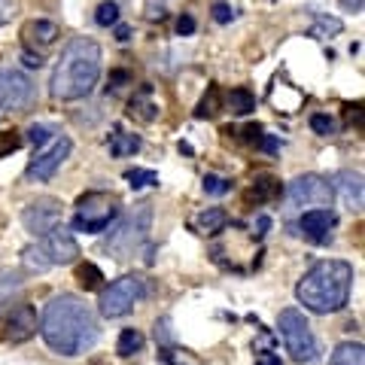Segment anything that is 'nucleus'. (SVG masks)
<instances>
[{"instance_id": "nucleus-12", "label": "nucleus", "mask_w": 365, "mask_h": 365, "mask_svg": "<svg viewBox=\"0 0 365 365\" xmlns=\"http://www.w3.org/2000/svg\"><path fill=\"white\" fill-rule=\"evenodd\" d=\"M34 101V83L21 71H0V110L21 113Z\"/></svg>"}, {"instance_id": "nucleus-29", "label": "nucleus", "mask_w": 365, "mask_h": 365, "mask_svg": "<svg viewBox=\"0 0 365 365\" xmlns=\"http://www.w3.org/2000/svg\"><path fill=\"white\" fill-rule=\"evenodd\" d=\"M21 143H25V140H21L19 131H0V158L9 155V153H16Z\"/></svg>"}, {"instance_id": "nucleus-11", "label": "nucleus", "mask_w": 365, "mask_h": 365, "mask_svg": "<svg viewBox=\"0 0 365 365\" xmlns=\"http://www.w3.org/2000/svg\"><path fill=\"white\" fill-rule=\"evenodd\" d=\"M61 216H64V204L58 198H37V201H31L25 210H21V222H25V228L31 235H49L52 228H58L61 225Z\"/></svg>"}, {"instance_id": "nucleus-4", "label": "nucleus", "mask_w": 365, "mask_h": 365, "mask_svg": "<svg viewBox=\"0 0 365 365\" xmlns=\"http://www.w3.org/2000/svg\"><path fill=\"white\" fill-rule=\"evenodd\" d=\"M76 256H79L76 237L67 232V228L58 225V228H52L49 235L37 237V244L25 247L21 265H25V271H31V274H43L55 265H73Z\"/></svg>"}, {"instance_id": "nucleus-22", "label": "nucleus", "mask_w": 365, "mask_h": 365, "mask_svg": "<svg viewBox=\"0 0 365 365\" xmlns=\"http://www.w3.org/2000/svg\"><path fill=\"white\" fill-rule=\"evenodd\" d=\"M140 150V137L128 134V131H116L110 137V155L113 158H125V155H134Z\"/></svg>"}, {"instance_id": "nucleus-18", "label": "nucleus", "mask_w": 365, "mask_h": 365, "mask_svg": "<svg viewBox=\"0 0 365 365\" xmlns=\"http://www.w3.org/2000/svg\"><path fill=\"white\" fill-rule=\"evenodd\" d=\"M150 86H143L137 95L131 98V104H128V116H134V119H140V122H153L155 116H158V107L150 101Z\"/></svg>"}, {"instance_id": "nucleus-27", "label": "nucleus", "mask_w": 365, "mask_h": 365, "mask_svg": "<svg viewBox=\"0 0 365 365\" xmlns=\"http://www.w3.org/2000/svg\"><path fill=\"white\" fill-rule=\"evenodd\" d=\"M95 21H98L101 28L116 25V21H119V4H113V0H104V4L98 6V13H95Z\"/></svg>"}, {"instance_id": "nucleus-14", "label": "nucleus", "mask_w": 365, "mask_h": 365, "mask_svg": "<svg viewBox=\"0 0 365 365\" xmlns=\"http://www.w3.org/2000/svg\"><path fill=\"white\" fill-rule=\"evenodd\" d=\"M302 235L307 237L311 244H329L332 241V232L338 225V213L332 207H314L302 213Z\"/></svg>"}, {"instance_id": "nucleus-8", "label": "nucleus", "mask_w": 365, "mask_h": 365, "mask_svg": "<svg viewBox=\"0 0 365 365\" xmlns=\"http://www.w3.org/2000/svg\"><path fill=\"white\" fill-rule=\"evenodd\" d=\"M146 299V280L140 274H125V277L113 280L107 289H101V314L107 319H116L134 311V304Z\"/></svg>"}, {"instance_id": "nucleus-7", "label": "nucleus", "mask_w": 365, "mask_h": 365, "mask_svg": "<svg viewBox=\"0 0 365 365\" xmlns=\"http://www.w3.org/2000/svg\"><path fill=\"white\" fill-rule=\"evenodd\" d=\"M122 210V204L116 195L110 192H88L76 201V213H73V232H86V235H98L116 222V216Z\"/></svg>"}, {"instance_id": "nucleus-24", "label": "nucleus", "mask_w": 365, "mask_h": 365, "mask_svg": "<svg viewBox=\"0 0 365 365\" xmlns=\"http://www.w3.org/2000/svg\"><path fill=\"white\" fill-rule=\"evenodd\" d=\"M76 280L83 289H104V271H101L95 262H83L76 268Z\"/></svg>"}, {"instance_id": "nucleus-5", "label": "nucleus", "mask_w": 365, "mask_h": 365, "mask_svg": "<svg viewBox=\"0 0 365 365\" xmlns=\"http://www.w3.org/2000/svg\"><path fill=\"white\" fill-rule=\"evenodd\" d=\"M150 222H153V210L143 207L134 216H128L125 222L113 228L110 241H107V253H113L119 262H131L134 256L143 253V262H153V244H150Z\"/></svg>"}, {"instance_id": "nucleus-1", "label": "nucleus", "mask_w": 365, "mask_h": 365, "mask_svg": "<svg viewBox=\"0 0 365 365\" xmlns=\"http://www.w3.org/2000/svg\"><path fill=\"white\" fill-rule=\"evenodd\" d=\"M40 335L61 356H83L98 344V319L79 295L61 292L46 304L40 319Z\"/></svg>"}, {"instance_id": "nucleus-37", "label": "nucleus", "mask_w": 365, "mask_h": 365, "mask_svg": "<svg viewBox=\"0 0 365 365\" xmlns=\"http://www.w3.org/2000/svg\"><path fill=\"white\" fill-rule=\"evenodd\" d=\"M362 6H365V0H341L344 13H362Z\"/></svg>"}, {"instance_id": "nucleus-28", "label": "nucleus", "mask_w": 365, "mask_h": 365, "mask_svg": "<svg viewBox=\"0 0 365 365\" xmlns=\"http://www.w3.org/2000/svg\"><path fill=\"white\" fill-rule=\"evenodd\" d=\"M311 128L319 137H332V134H338V122L332 116H326V113H314V116H311Z\"/></svg>"}, {"instance_id": "nucleus-38", "label": "nucleus", "mask_w": 365, "mask_h": 365, "mask_svg": "<svg viewBox=\"0 0 365 365\" xmlns=\"http://www.w3.org/2000/svg\"><path fill=\"white\" fill-rule=\"evenodd\" d=\"M168 365H180V362H170V359H168Z\"/></svg>"}, {"instance_id": "nucleus-2", "label": "nucleus", "mask_w": 365, "mask_h": 365, "mask_svg": "<svg viewBox=\"0 0 365 365\" xmlns=\"http://www.w3.org/2000/svg\"><path fill=\"white\" fill-rule=\"evenodd\" d=\"M101 79V46L88 37H76L61 49L55 64L49 91L55 101H79L95 91Z\"/></svg>"}, {"instance_id": "nucleus-21", "label": "nucleus", "mask_w": 365, "mask_h": 365, "mask_svg": "<svg viewBox=\"0 0 365 365\" xmlns=\"http://www.w3.org/2000/svg\"><path fill=\"white\" fill-rule=\"evenodd\" d=\"M225 107L235 113V116H247V113L256 110V98L250 88H232L225 95Z\"/></svg>"}, {"instance_id": "nucleus-30", "label": "nucleus", "mask_w": 365, "mask_h": 365, "mask_svg": "<svg viewBox=\"0 0 365 365\" xmlns=\"http://www.w3.org/2000/svg\"><path fill=\"white\" fill-rule=\"evenodd\" d=\"M228 189H232V182H228L225 177H216V174L204 177V192H207V195H225Z\"/></svg>"}, {"instance_id": "nucleus-13", "label": "nucleus", "mask_w": 365, "mask_h": 365, "mask_svg": "<svg viewBox=\"0 0 365 365\" xmlns=\"http://www.w3.org/2000/svg\"><path fill=\"white\" fill-rule=\"evenodd\" d=\"M37 335V314L31 304H13L0 314V338L9 344H21Z\"/></svg>"}, {"instance_id": "nucleus-15", "label": "nucleus", "mask_w": 365, "mask_h": 365, "mask_svg": "<svg viewBox=\"0 0 365 365\" xmlns=\"http://www.w3.org/2000/svg\"><path fill=\"white\" fill-rule=\"evenodd\" d=\"M21 37H25V46H31V49H37V55H40L43 49H52V46L58 43L61 28L55 25V21L37 19V21H28V25L21 28Z\"/></svg>"}, {"instance_id": "nucleus-10", "label": "nucleus", "mask_w": 365, "mask_h": 365, "mask_svg": "<svg viewBox=\"0 0 365 365\" xmlns=\"http://www.w3.org/2000/svg\"><path fill=\"white\" fill-rule=\"evenodd\" d=\"M71 150H73L71 137H52L49 143H43L40 153H34V158H31L28 168H25V180H31V182L52 180L55 170H58L64 165V158L71 155Z\"/></svg>"}, {"instance_id": "nucleus-9", "label": "nucleus", "mask_w": 365, "mask_h": 365, "mask_svg": "<svg viewBox=\"0 0 365 365\" xmlns=\"http://www.w3.org/2000/svg\"><path fill=\"white\" fill-rule=\"evenodd\" d=\"M287 201L289 207H332L335 192L326 177L304 174V177H295L287 186Z\"/></svg>"}, {"instance_id": "nucleus-3", "label": "nucleus", "mask_w": 365, "mask_h": 365, "mask_svg": "<svg viewBox=\"0 0 365 365\" xmlns=\"http://www.w3.org/2000/svg\"><path fill=\"white\" fill-rule=\"evenodd\" d=\"M353 289V265L344 259H323L304 271L295 287L299 302L311 314H335L350 302Z\"/></svg>"}, {"instance_id": "nucleus-6", "label": "nucleus", "mask_w": 365, "mask_h": 365, "mask_svg": "<svg viewBox=\"0 0 365 365\" xmlns=\"http://www.w3.org/2000/svg\"><path fill=\"white\" fill-rule=\"evenodd\" d=\"M277 329H280L283 347H287V353H289L292 362H299V365H314V362L319 359L317 335L311 332V323L304 319L302 311H295V307H287V311H280Z\"/></svg>"}, {"instance_id": "nucleus-26", "label": "nucleus", "mask_w": 365, "mask_h": 365, "mask_svg": "<svg viewBox=\"0 0 365 365\" xmlns=\"http://www.w3.org/2000/svg\"><path fill=\"white\" fill-rule=\"evenodd\" d=\"M125 180H128L131 189H146V186H155V182H158L155 170H146V168H131V170H125Z\"/></svg>"}, {"instance_id": "nucleus-19", "label": "nucleus", "mask_w": 365, "mask_h": 365, "mask_svg": "<svg viewBox=\"0 0 365 365\" xmlns=\"http://www.w3.org/2000/svg\"><path fill=\"white\" fill-rule=\"evenodd\" d=\"M225 225H228V213H225L222 207H207V210H201L198 220H195V228H198L201 235H220Z\"/></svg>"}, {"instance_id": "nucleus-35", "label": "nucleus", "mask_w": 365, "mask_h": 365, "mask_svg": "<svg viewBox=\"0 0 365 365\" xmlns=\"http://www.w3.org/2000/svg\"><path fill=\"white\" fill-rule=\"evenodd\" d=\"M244 140L247 143H259L262 140V125H247V128H244Z\"/></svg>"}, {"instance_id": "nucleus-31", "label": "nucleus", "mask_w": 365, "mask_h": 365, "mask_svg": "<svg viewBox=\"0 0 365 365\" xmlns=\"http://www.w3.org/2000/svg\"><path fill=\"white\" fill-rule=\"evenodd\" d=\"M52 128L49 125H31V131H28V137H31V143L34 146H43V143H49L52 140Z\"/></svg>"}, {"instance_id": "nucleus-34", "label": "nucleus", "mask_w": 365, "mask_h": 365, "mask_svg": "<svg viewBox=\"0 0 365 365\" xmlns=\"http://www.w3.org/2000/svg\"><path fill=\"white\" fill-rule=\"evenodd\" d=\"M192 31H195V19H192L189 13H182V16L177 19V34H180V37H189Z\"/></svg>"}, {"instance_id": "nucleus-17", "label": "nucleus", "mask_w": 365, "mask_h": 365, "mask_svg": "<svg viewBox=\"0 0 365 365\" xmlns=\"http://www.w3.org/2000/svg\"><path fill=\"white\" fill-rule=\"evenodd\" d=\"M277 195H283L280 180H274V177H256L253 186L247 189L244 201H247V204H268V201H274Z\"/></svg>"}, {"instance_id": "nucleus-33", "label": "nucleus", "mask_w": 365, "mask_h": 365, "mask_svg": "<svg viewBox=\"0 0 365 365\" xmlns=\"http://www.w3.org/2000/svg\"><path fill=\"white\" fill-rule=\"evenodd\" d=\"M213 19L220 21V25H225V21H232V19H235V9L220 0V4H213Z\"/></svg>"}, {"instance_id": "nucleus-32", "label": "nucleus", "mask_w": 365, "mask_h": 365, "mask_svg": "<svg viewBox=\"0 0 365 365\" xmlns=\"http://www.w3.org/2000/svg\"><path fill=\"white\" fill-rule=\"evenodd\" d=\"M341 31V21L338 19H326V16H319L317 19V28L311 31L314 37H323V34H338Z\"/></svg>"}, {"instance_id": "nucleus-36", "label": "nucleus", "mask_w": 365, "mask_h": 365, "mask_svg": "<svg viewBox=\"0 0 365 365\" xmlns=\"http://www.w3.org/2000/svg\"><path fill=\"white\" fill-rule=\"evenodd\" d=\"M128 79H131V76L125 73V71H113V73H110V88L116 91V88H122L125 83H128Z\"/></svg>"}, {"instance_id": "nucleus-16", "label": "nucleus", "mask_w": 365, "mask_h": 365, "mask_svg": "<svg viewBox=\"0 0 365 365\" xmlns=\"http://www.w3.org/2000/svg\"><path fill=\"white\" fill-rule=\"evenodd\" d=\"M332 192H335V195H341L344 207L362 210V177L359 174H353V170H341V174H335Z\"/></svg>"}, {"instance_id": "nucleus-23", "label": "nucleus", "mask_w": 365, "mask_h": 365, "mask_svg": "<svg viewBox=\"0 0 365 365\" xmlns=\"http://www.w3.org/2000/svg\"><path fill=\"white\" fill-rule=\"evenodd\" d=\"M140 350H143V335L137 332V329H122L119 344H116L119 356H122V359H131V356H137Z\"/></svg>"}, {"instance_id": "nucleus-39", "label": "nucleus", "mask_w": 365, "mask_h": 365, "mask_svg": "<svg viewBox=\"0 0 365 365\" xmlns=\"http://www.w3.org/2000/svg\"><path fill=\"white\" fill-rule=\"evenodd\" d=\"M0 113H4V110H0Z\"/></svg>"}, {"instance_id": "nucleus-20", "label": "nucleus", "mask_w": 365, "mask_h": 365, "mask_svg": "<svg viewBox=\"0 0 365 365\" xmlns=\"http://www.w3.org/2000/svg\"><path fill=\"white\" fill-rule=\"evenodd\" d=\"M329 365H365V350L362 344H353V341H344L332 350L329 356Z\"/></svg>"}, {"instance_id": "nucleus-25", "label": "nucleus", "mask_w": 365, "mask_h": 365, "mask_svg": "<svg viewBox=\"0 0 365 365\" xmlns=\"http://www.w3.org/2000/svg\"><path fill=\"white\" fill-rule=\"evenodd\" d=\"M220 107H222V91H220V86H210L207 88V95H204V101L198 104V116L201 119H207V116H216L220 113Z\"/></svg>"}]
</instances>
